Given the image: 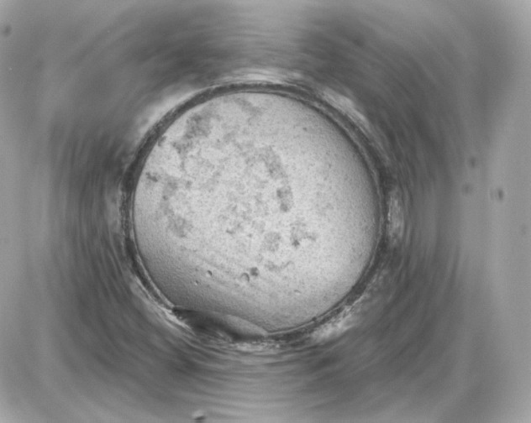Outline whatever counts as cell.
Returning <instances> with one entry per match:
<instances>
[{
    "label": "cell",
    "mask_w": 531,
    "mask_h": 423,
    "mask_svg": "<svg viewBox=\"0 0 531 423\" xmlns=\"http://www.w3.org/2000/svg\"><path fill=\"white\" fill-rule=\"evenodd\" d=\"M404 213L402 202L398 194H393L388 207V230L393 240H399L403 234Z\"/></svg>",
    "instance_id": "1"
}]
</instances>
